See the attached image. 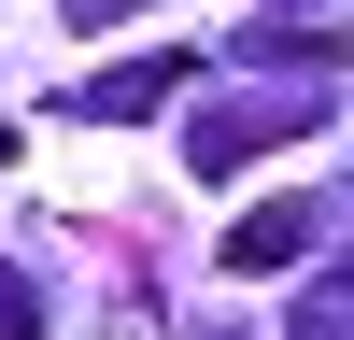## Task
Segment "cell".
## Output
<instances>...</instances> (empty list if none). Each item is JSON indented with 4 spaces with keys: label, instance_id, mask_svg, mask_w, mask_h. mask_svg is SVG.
<instances>
[{
    "label": "cell",
    "instance_id": "6da1fadb",
    "mask_svg": "<svg viewBox=\"0 0 354 340\" xmlns=\"http://www.w3.org/2000/svg\"><path fill=\"white\" fill-rule=\"evenodd\" d=\"M326 113H340V100H213V113L185 128V170H198V185H227V170H255L270 142H312Z\"/></svg>",
    "mask_w": 354,
    "mask_h": 340
},
{
    "label": "cell",
    "instance_id": "277c9868",
    "mask_svg": "<svg viewBox=\"0 0 354 340\" xmlns=\"http://www.w3.org/2000/svg\"><path fill=\"white\" fill-rule=\"evenodd\" d=\"M170 85H198V57H170V43H156V57H128V71H100V85H85L71 113H100V128H113V113H142V100H170Z\"/></svg>",
    "mask_w": 354,
    "mask_h": 340
},
{
    "label": "cell",
    "instance_id": "8992f818",
    "mask_svg": "<svg viewBox=\"0 0 354 340\" xmlns=\"http://www.w3.org/2000/svg\"><path fill=\"white\" fill-rule=\"evenodd\" d=\"M0 340H43V298H28L15 270H0Z\"/></svg>",
    "mask_w": 354,
    "mask_h": 340
},
{
    "label": "cell",
    "instance_id": "5b68a950",
    "mask_svg": "<svg viewBox=\"0 0 354 340\" xmlns=\"http://www.w3.org/2000/svg\"><path fill=\"white\" fill-rule=\"evenodd\" d=\"M298 340H354V270H326V283L298 298Z\"/></svg>",
    "mask_w": 354,
    "mask_h": 340
},
{
    "label": "cell",
    "instance_id": "52a82bcc",
    "mask_svg": "<svg viewBox=\"0 0 354 340\" xmlns=\"http://www.w3.org/2000/svg\"><path fill=\"white\" fill-rule=\"evenodd\" d=\"M71 15H85V28H113V15H128V0H71Z\"/></svg>",
    "mask_w": 354,
    "mask_h": 340
},
{
    "label": "cell",
    "instance_id": "7a4b0ae2",
    "mask_svg": "<svg viewBox=\"0 0 354 340\" xmlns=\"http://www.w3.org/2000/svg\"><path fill=\"white\" fill-rule=\"evenodd\" d=\"M326 241H354L326 198H255V213L227 227V270H298V255H326Z\"/></svg>",
    "mask_w": 354,
    "mask_h": 340
},
{
    "label": "cell",
    "instance_id": "3957f363",
    "mask_svg": "<svg viewBox=\"0 0 354 340\" xmlns=\"http://www.w3.org/2000/svg\"><path fill=\"white\" fill-rule=\"evenodd\" d=\"M227 57H270V71H354V28H340V15H255Z\"/></svg>",
    "mask_w": 354,
    "mask_h": 340
}]
</instances>
